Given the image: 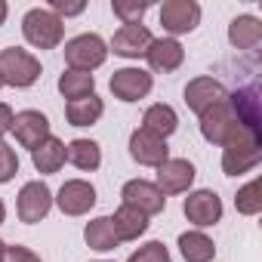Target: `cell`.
Returning <instances> with one entry per match:
<instances>
[{
  "mask_svg": "<svg viewBox=\"0 0 262 262\" xmlns=\"http://www.w3.org/2000/svg\"><path fill=\"white\" fill-rule=\"evenodd\" d=\"M222 148H225L222 151V170L228 176H241V173H247V170H253L259 164V158H262V136H259V129L241 123L225 139Z\"/></svg>",
  "mask_w": 262,
  "mask_h": 262,
  "instance_id": "obj_1",
  "label": "cell"
},
{
  "mask_svg": "<svg viewBox=\"0 0 262 262\" xmlns=\"http://www.w3.org/2000/svg\"><path fill=\"white\" fill-rule=\"evenodd\" d=\"M22 34H25V40H28L31 47H37V50H53V47L62 43L65 28H62V19H59L56 13H50V10H31V13L22 19Z\"/></svg>",
  "mask_w": 262,
  "mask_h": 262,
  "instance_id": "obj_2",
  "label": "cell"
},
{
  "mask_svg": "<svg viewBox=\"0 0 262 262\" xmlns=\"http://www.w3.org/2000/svg\"><path fill=\"white\" fill-rule=\"evenodd\" d=\"M40 77V62L19 47H10L0 53V80L10 86H31Z\"/></svg>",
  "mask_w": 262,
  "mask_h": 262,
  "instance_id": "obj_3",
  "label": "cell"
},
{
  "mask_svg": "<svg viewBox=\"0 0 262 262\" xmlns=\"http://www.w3.org/2000/svg\"><path fill=\"white\" fill-rule=\"evenodd\" d=\"M108 59V47L99 34H80L74 40L65 43V62L71 65V71H93Z\"/></svg>",
  "mask_w": 262,
  "mask_h": 262,
  "instance_id": "obj_4",
  "label": "cell"
},
{
  "mask_svg": "<svg viewBox=\"0 0 262 262\" xmlns=\"http://www.w3.org/2000/svg\"><path fill=\"white\" fill-rule=\"evenodd\" d=\"M237 126H241V120H237V114H234V108H231L228 96H225L222 102L210 105V108L201 114V133H204V139H207V142L225 145V139L234 133ZM244 126H247V123H244Z\"/></svg>",
  "mask_w": 262,
  "mask_h": 262,
  "instance_id": "obj_5",
  "label": "cell"
},
{
  "mask_svg": "<svg viewBox=\"0 0 262 262\" xmlns=\"http://www.w3.org/2000/svg\"><path fill=\"white\" fill-rule=\"evenodd\" d=\"M120 198H123V207H133L142 216H155V213H161L167 207V198L158 191V185L155 182H145V179H129L123 185Z\"/></svg>",
  "mask_w": 262,
  "mask_h": 262,
  "instance_id": "obj_6",
  "label": "cell"
},
{
  "mask_svg": "<svg viewBox=\"0 0 262 262\" xmlns=\"http://www.w3.org/2000/svg\"><path fill=\"white\" fill-rule=\"evenodd\" d=\"M182 213H185V219H188L191 225L207 228V225H216V222L222 219V201H219L216 191L201 188V191H191V194L185 198Z\"/></svg>",
  "mask_w": 262,
  "mask_h": 262,
  "instance_id": "obj_7",
  "label": "cell"
},
{
  "mask_svg": "<svg viewBox=\"0 0 262 262\" xmlns=\"http://www.w3.org/2000/svg\"><path fill=\"white\" fill-rule=\"evenodd\" d=\"M129 158L142 167H161L164 161H170V148H167V139L148 133V129H136L129 136Z\"/></svg>",
  "mask_w": 262,
  "mask_h": 262,
  "instance_id": "obj_8",
  "label": "cell"
},
{
  "mask_svg": "<svg viewBox=\"0 0 262 262\" xmlns=\"http://www.w3.org/2000/svg\"><path fill=\"white\" fill-rule=\"evenodd\" d=\"M201 22V7L194 0H167L161 7V25L170 34H188Z\"/></svg>",
  "mask_w": 262,
  "mask_h": 262,
  "instance_id": "obj_9",
  "label": "cell"
},
{
  "mask_svg": "<svg viewBox=\"0 0 262 262\" xmlns=\"http://www.w3.org/2000/svg\"><path fill=\"white\" fill-rule=\"evenodd\" d=\"M13 136H16V142L19 145H25V148H37L43 139H50V120L40 114V111H19V114H13Z\"/></svg>",
  "mask_w": 262,
  "mask_h": 262,
  "instance_id": "obj_10",
  "label": "cell"
},
{
  "mask_svg": "<svg viewBox=\"0 0 262 262\" xmlns=\"http://www.w3.org/2000/svg\"><path fill=\"white\" fill-rule=\"evenodd\" d=\"M111 93L120 102H139L151 93V74L142 68H120L111 77Z\"/></svg>",
  "mask_w": 262,
  "mask_h": 262,
  "instance_id": "obj_11",
  "label": "cell"
},
{
  "mask_svg": "<svg viewBox=\"0 0 262 262\" xmlns=\"http://www.w3.org/2000/svg\"><path fill=\"white\" fill-rule=\"evenodd\" d=\"M191 182H194V167L182 158H170L158 167V182L155 185H158L161 194H182V191L191 188Z\"/></svg>",
  "mask_w": 262,
  "mask_h": 262,
  "instance_id": "obj_12",
  "label": "cell"
},
{
  "mask_svg": "<svg viewBox=\"0 0 262 262\" xmlns=\"http://www.w3.org/2000/svg\"><path fill=\"white\" fill-rule=\"evenodd\" d=\"M50 207H53V191L43 182L22 185V191H19V219L22 222H28V225L40 222L50 213Z\"/></svg>",
  "mask_w": 262,
  "mask_h": 262,
  "instance_id": "obj_13",
  "label": "cell"
},
{
  "mask_svg": "<svg viewBox=\"0 0 262 262\" xmlns=\"http://www.w3.org/2000/svg\"><path fill=\"white\" fill-rule=\"evenodd\" d=\"M56 204H59V210H62L65 216H83V213H90V207L96 204V188H93L90 182H83V179H71V182H65V185L59 188Z\"/></svg>",
  "mask_w": 262,
  "mask_h": 262,
  "instance_id": "obj_14",
  "label": "cell"
},
{
  "mask_svg": "<svg viewBox=\"0 0 262 262\" xmlns=\"http://www.w3.org/2000/svg\"><path fill=\"white\" fill-rule=\"evenodd\" d=\"M225 99V86L213 77H194L188 86H185V105L194 111V114H204L210 105L222 102Z\"/></svg>",
  "mask_w": 262,
  "mask_h": 262,
  "instance_id": "obj_15",
  "label": "cell"
},
{
  "mask_svg": "<svg viewBox=\"0 0 262 262\" xmlns=\"http://www.w3.org/2000/svg\"><path fill=\"white\" fill-rule=\"evenodd\" d=\"M151 40H155V37H151V31H148L145 25H123V28L114 34L111 50H114L117 56L136 59V56H145V53H148Z\"/></svg>",
  "mask_w": 262,
  "mask_h": 262,
  "instance_id": "obj_16",
  "label": "cell"
},
{
  "mask_svg": "<svg viewBox=\"0 0 262 262\" xmlns=\"http://www.w3.org/2000/svg\"><path fill=\"white\" fill-rule=\"evenodd\" d=\"M145 59H148L151 71L170 74V71H176V68L182 65L185 50H182V43H179V40H173V37H161V40H151V47H148Z\"/></svg>",
  "mask_w": 262,
  "mask_h": 262,
  "instance_id": "obj_17",
  "label": "cell"
},
{
  "mask_svg": "<svg viewBox=\"0 0 262 262\" xmlns=\"http://www.w3.org/2000/svg\"><path fill=\"white\" fill-rule=\"evenodd\" d=\"M228 40L237 50H256L262 43V22L256 16H237V19H231Z\"/></svg>",
  "mask_w": 262,
  "mask_h": 262,
  "instance_id": "obj_18",
  "label": "cell"
},
{
  "mask_svg": "<svg viewBox=\"0 0 262 262\" xmlns=\"http://www.w3.org/2000/svg\"><path fill=\"white\" fill-rule=\"evenodd\" d=\"M111 225H114L117 241H136L139 234H145L148 216H142V213L133 210V207H120V210L111 216Z\"/></svg>",
  "mask_w": 262,
  "mask_h": 262,
  "instance_id": "obj_19",
  "label": "cell"
},
{
  "mask_svg": "<svg viewBox=\"0 0 262 262\" xmlns=\"http://www.w3.org/2000/svg\"><path fill=\"white\" fill-rule=\"evenodd\" d=\"M102 111H105V105H102V99L93 93V96H83V99L68 102L65 117H68L71 126H90V123H96V120L102 117Z\"/></svg>",
  "mask_w": 262,
  "mask_h": 262,
  "instance_id": "obj_20",
  "label": "cell"
},
{
  "mask_svg": "<svg viewBox=\"0 0 262 262\" xmlns=\"http://www.w3.org/2000/svg\"><path fill=\"white\" fill-rule=\"evenodd\" d=\"M31 164L40 173H59V167L65 164V142H59L56 136L43 139L34 151H31Z\"/></svg>",
  "mask_w": 262,
  "mask_h": 262,
  "instance_id": "obj_21",
  "label": "cell"
},
{
  "mask_svg": "<svg viewBox=\"0 0 262 262\" xmlns=\"http://www.w3.org/2000/svg\"><path fill=\"white\" fill-rule=\"evenodd\" d=\"M176 126H179V117L170 105H151L142 117V129H148V133L167 139L170 133H176Z\"/></svg>",
  "mask_w": 262,
  "mask_h": 262,
  "instance_id": "obj_22",
  "label": "cell"
},
{
  "mask_svg": "<svg viewBox=\"0 0 262 262\" xmlns=\"http://www.w3.org/2000/svg\"><path fill=\"white\" fill-rule=\"evenodd\" d=\"M179 250H182L185 262H210L216 256V247H213V241L204 231H185V234H179Z\"/></svg>",
  "mask_w": 262,
  "mask_h": 262,
  "instance_id": "obj_23",
  "label": "cell"
},
{
  "mask_svg": "<svg viewBox=\"0 0 262 262\" xmlns=\"http://www.w3.org/2000/svg\"><path fill=\"white\" fill-rule=\"evenodd\" d=\"M65 161H71L77 170H96L102 164V151L93 139H74L71 145H65Z\"/></svg>",
  "mask_w": 262,
  "mask_h": 262,
  "instance_id": "obj_24",
  "label": "cell"
},
{
  "mask_svg": "<svg viewBox=\"0 0 262 262\" xmlns=\"http://www.w3.org/2000/svg\"><path fill=\"white\" fill-rule=\"evenodd\" d=\"M83 237H86V244L93 247V250H114L120 241H117V234H114V225H111V216H99V219H93L86 228H83Z\"/></svg>",
  "mask_w": 262,
  "mask_h": 262,
  "instance_id": "obj_25",
  "label": "cell"
},
{
  "mask_svg": "<svg viewBox=\"0 0 262 262\" xmlns=\"http://www.w3.org/2000/svg\"><path fill=\"white\" fill-rule=\"evenodd\" d=\"M93 90H96V77L93 74H86V71H65L62 77H59V93L65 96V99H83V96H93Z\"/></svg>",
  "mask_w": 262,
  "mask_h": 262,
  "instance_id": "obj_26",
  "label": "cell"
},
{
  "mask_svg": "<svg viewBox=\"0 0 262 262\" xmlns=\"http://www.w3.org/2000/svg\"><path fill=\"white\" fill-rule=\"evenodd\" d=\"M234 207H237V213H244V216H256V213L262 210V198H259V179L247 182V185L237 191V198H234Z\"/></svg>",
  "mask_w": 262,
  "mask_h": 262,
  "instance_id": "obj_27",
  "label": "cell"
},
{
  "mask_svg": "<svg viewBox=\"0 0 262 262\" xmlns=\"http://www.w3.org/2000/svg\"><path fill=\"white\" fill-rule=\"evenodd\" d=\"M148 4L145 0H114V16L123 25H139V19L145 16Z\"/></svg>",
  "mask_w": 262,
  "mask_h": 262,
  "instance_id": "obj_28",
  "label": "cell"
},
{
  "mask_svg": "<svg viewBox=\"0 0 262 262\" xmlns=\"http://www.w3.org/2000/svg\"><path fill=\"white\" fill-rule=\"evenodd\" d=\"M126 262H170V250L161 244V241H151L145 247H139L133 256H129Z\"/></svg>",
  "mask_w": 262,
  "mask_h": 262,
  "instance_id": "obj_29",
  "label": "cell"
},
{
  "mask_svg": "<svg viewBox=\"0 0 262 262\" xmlns=\"http://www.w3.org/2000/svg\"><path fill=\"white\" fill-rule=\"evenodd\" d=\"M16 173H19V158H16V151H13L7 142H0V182H10Z\"/></svg>",
  "mask_w": 262,
  "mask_h": 262,
  "instance_id": "obj_30",
  "label": "cell"
},
{
  "mask_svg": "<svg viewBox=\"0 0 262 262\" xmlns=\"http://www.w3.org/2000/svg\"><path fill=\"white\" fill-rule=\"evenodd\" d=\"M4 262H40V256L34 253V250H28V247H7L4 250Z\"/></svg>",
  "mask_w": 262,
  "mask_h": 262,
  "instance_id": "obj_31",
  "label": "cell"
},
{
  "mask_svg": "<svg viewBox=\"0 0 262 262\" xmlns=\"http://www.w3.org/2000/svg\"><path fill=\"white\" fill-rule=\"evenodd\" d=\"M50 13H56V16H77V13H83V4H65V0H53V4H50Z\"/></svg>",
  "mask_w": 262,
  "mask_h": 262,
  "instance_id": "obj_32",
  "label": "cell"
},
{
  "mask_svg": "<svg viewBox=\"0 0 262 262\" xmlns=\"http://www.w3.org/2000/svg\"><path fill=\"white\" fill-rule=\"evenodd\" d=\"M10 126H13V108L0 102V136H4Z\"/></svg>",
  "mask_w": 262,
  "mask_h": 262,
  "instance_id": "obj_33",
  "label": "cell"
},
{
  "mask_svg": "<svg viewBox=\"0 0 262 262\" xmlns=\"http://www.w3.org/2000/svg\"><path fill=\"white\" fill-rule=\"evenodd\" d=\"M4 22H7V4L0 0V25H4Z\"/></svg>",
  "mask_w": 262,
  "mask_h": 262,
  "instance_id": "obj_34",
  "label": "cell"
},
{
  "mask_svg": "<svg viewBox=\"0 0 262 262\" xmlns=\"http://www.w3.org/2000/svg\"><path fill=\"white\" fill-rule=\"evenodd\" d=\"M7 219V207H4V201H0V222Z\"/></svg>",
  "mask_w": 262,
  "mask_h": 262,
  "instance_id": "obj_35",
  "label": "cell"
},
{
  "mask_svg": "<svg viewBox=\"0 0 262 262\" xmlns=\"http://www.w3.org/2000/svg\"><path fill=\"white\" fill-rule=\"evenodd\" d=\"M4 250H7V244H4V241H0V262H4Z\"/></svg>",
  "mask_w": 262,
  "mask_h": 262,
  "instance_id": "obj_36",
  "label": "cell"
},
{
  "mask_svg": "<svg viewBox=\"0 0 262 262\" xmlns=\"http://www.w3.org/2000/svg\"><path fill=\"white\" fill-rule=\"evenodd\" d=\"M0 86H4V80H0Z\"/></svg>",
  "mask_w": 262,
  "mask_h": 262,
  "instance_id": "obj_37",
  "label": "cell"
}]
</instances>
